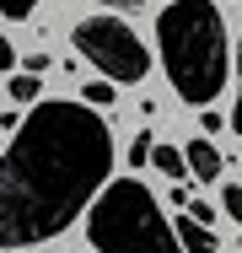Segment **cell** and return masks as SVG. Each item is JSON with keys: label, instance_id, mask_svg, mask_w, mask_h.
<instances>
[{"label": "cell", "instance_id": "obj_12", "mask_svg": "<svg viewBox=\"0 0 242 253\" xmlns=\"http://www.w3.org/2000/svg\"><path fill=\"white\" fill-rule=\"evenodd\" d=\"M129 162L140 167V162H151V135H135V146H129Z\"/></svg>", "mask_w": 242, "mask_h": 253}, {"label": "cell", "instance_id": "obj_4", "mask_svg": "<svg viewBox=\"0 0 242 253\" xmlns=\"http://www.w3.org/2000/svg\"><path fill=\"white\" fill-rule=\"evenodd\" d=\"M70 43H76L81 59H92L97 70H102L108 86H113V81H140L145 70H151L145 43L135 38V27L119 22V16H86V22H76Z\"/></svg>", "mask_w": 242, "mask_h": 253}, {"label": "cell", "instance_id": "obj_1", "mask_svg": "<svg viewBox=\"0 0 242 253\" xmlns=\"http://www.w3.org/2000/svg\"><path fill=\"white\" fill-rule=\"evenodd\" d=\"M113 172V135L86 102H38L0 156V253L59 237Z\"/></svg>", "mask_w": 242, "mask_h": 253}, {"label": "cell", "instance_id": "obj_5", "mask_svg": "<svg viewBox=\"0 0 242 253\" xmlns=\"http://www.w3.org/2000/svg\"><path fill=\"white\" fill-rule=\"evenodd\" d=\"M183 167H189L194 178H221V151H215V146H210V140L199 135L189 151H183Z\"/></svg>", "mask_w": 242, "mask_h": 253}, {"label": "cell", "instance_id": "obj_11", "mask_svg": "<svg viewBox=\"0 0 242 253\" xmlns=\"http://www.w3.org/2000/svg\"><path fill=\"white\" fill-rule=\"evenodd\" d=\"M33 5H38V0H0V11H5L11 22H27V16H33Z\"/></svg>", "mask_w": 242, "mask_h": 253}, {"label": "cell", "instance_id": "obj_3", "mask_svg": "<svg viewBox=\"0 0 242 253\" xmlns=\"http://www.w3.org/2000/svg\"><path fill=\"white\" fill-rule=\"evenodd\" d=\"M86 237L97 253H183L172 237V221L161 215L156 194L140 178H108V189L92 205Z\"/></svg>", "mask_w": 242, "mask_h": 253}, {"label": "cell", "instance_id": "obj_2", "mask_svg": "<svg viewBox=\"0 0 242 253\" xmlns=\"http://www.w3.org/2000/svg\"><path fill=\"white\" fill-rule=\"evenodd\" d=\"M156 49L172 92L194 108L221 97L226 86V22L215 0H172L156 16Z\"/></svg>", "mask_w": 242, "mask_h": 253}, {"label": "cell", "instance_id": "obj_10", "mask_svg": "<svg viewBox=\"0 0 242 253\" xmlns=\"http://www.w3.org/2000/svg\"><path fill=\"white\" fill-rule=\"evenodd\" d=\"M221 200H226V210H232V221L242 226V183H226V189H221Z\"/></svg>", "mask_w": 242, "mask_h": 253}, {"label": "cell", "instance_id": "obj_9", "mask_svg": "<svg viewBox=\"0 0 242 253\" xmlns=\"http://www.w3.org/2000/svg\"><path fill=\"white\" fill-rule=\"evenodd\" d=\"M11 97L33 102V97H38V76H11Z\"/></svg>", "mask_w": 242, "mask_h": 253}, {"label": "cell", "instance_id": "obj_6", "mask_svg": "<svg viewBox=\"0 0 242 253\" xmlns=\"http://www.w3.org/2000/svg\"><path fill=\"white\" fill-rule=\"evenodd\" d=\"M172 237H178V248H183V253H221L215 232H204V226H194V221H178Z\"/></svg>", "mask_w": 242, "mask_h": 253}, {"label": "cell", "instance_id": "obj_16", "mask_svg": "<svg viewBox=\"0 0 242 253\" xmlns=\"http://www.w3.org/2000/svg\"><path fill=\"white\" fill-rule=\"evenodd\" d=\"M237 70H242V54H237ZM232 129L242 135V92H237V108H232Z\"/></svg>", "mask_w": 242, "mask_h": 253}, {"label": "cell", "instance_id": "obj_14", "mask_svg": "<svg viewBox=\"0 0 242 253\" xmlns=\"http://www.w3.org/2000/svg\"><path fill=\"white\" fill-rule=\"evenodd\" d=\"M11 65H16V43L0 33V70H11Z\"/></svg>", "mask_w": 242, "mask_h": 253}, {"label": "cell", "instance_id": "obj_7", "mask_svg": "<svg viewBox=\"0 0 242 253\" xmlns=\"http://www.w3.org/2000/svg\"><path fill=\"white\" fill-rule=\"evenodd\" d=\"M151 167H156V172H167V178H183V172H189L178 146H151Z\"/></svg>", "mask_w": 242, "mask_h": 253}, {"label": "cell", "instance_id": "obj_8", "mask_svg": "<svg viewBox=\"0 0 242 253\" xmlns=\"http://www.w3.org/2000/svg\"><path fill=\"white\" fill-rule=\"evenodd\" d=\"M81 97H86V108H108V102L119 97V92H113L108 81H86V86H81Z\"/></svg>", "mask_w": 242, "mask_h": 253}, {"label": "cell", "instance_id": "obj_15", "mask_svg": "<svg viewBox=\"0 0 242 253\" xmlns=\"http://www.w3.org/2000/svg\"><path fill=\"white\" fill-rule=\"evenodd\" d=\"M48 70V54H27V70H22V76H43Z\"/></svg>", "mask_w": 242, "mask_h": 253}, {"label": "cell", "instance_id": "obj_13", "mask_svg": "<svg viewBox=\"0 0 242 253\" xmlns=\"http://www.w3.org/2000/svg\"><path fill=\"white\" fill-rule=\"evenodd\" d=\"M108 5H113V16H119V22H124V16H135V11H140L145 0H108Z\"/></svg>", "mask_w": 242, "mask_h": 253}]
</instances>
